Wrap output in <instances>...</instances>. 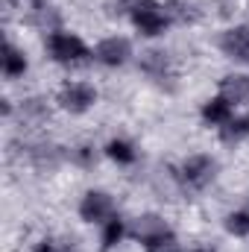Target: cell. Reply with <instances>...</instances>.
I'll return each instance as SVG.
<instances>
[{
    "instance_id": "obj_1",
    "label": "cell",
    "mask_w": 249,
    "mask_h": 252,
    "mask_svg": "<svg viewBox=\"0 0 249 252\" xmlns=\"http://www.w3.org/2000/svg\"><path fill=\"white\" fill-rule=\"evenodd\" d=\"M167 176L176 185V190L185 193V196L205 193L220 179V158L214 153H205V150L187 153V156H182L179 161H173L167 167Z\"/></svg>"
},
{
    "instance_id": "obj_2",
    "label": "cell",
    "mask_w": 249,
    "mask_h": 252,
    "mask_svg": "<svg viewBox=\"0 0 249 252\" xmlns=\"http://www.w3.org/2000/svg\"><path fill=\"white\" fill-rule=\"evenodd\" d=\"M41 53L44 59L62 70H79L94 64V44H88L76 30L62 27L56 32H47L41 38Z\"/></svg>"
},
{
    "instance_id": "obj_3",
    "label": "cell",
    "mask_w": 249,
    "mask_h": 252,
    "mask_svg": "<svg viewBox=\"0 0 249 252\" xmlns=\"http://www.w3.org/2000/svg\"><path fill=\"white\" fill-rule=\"evenodd\" d=\"M138 73L158 91L173 94L179 85V62L173 56V50H167L164 44H147L144 50H138L135 56Z\"/></svg>"
},
{
    "instance_id": "obj_4",
    "label": "cell",
    "mask_w": 249,
    "mask_h": 252,
    "mask_svg": "<svg viewBox=\"0 0 249 252\" xmlns=\"http://www.w3.org/2000/svg\"><path fill=\"white\" fill-rule=\"evenodd\" d=\"M53 103H56V112H62L67 118H85L100 106V88L91 79L67 76L56 85Z\"/></svg>"
},
{
    "instance_id": "obj_5",
    "label": "cell",
    "mask_w": 249,
    "mask_h": 252,
    "mask_svg": "<svg viewBox=\"0 0 249 252\" xmlns=\"http://www.w3.org/2000/svg\"><path fill=\"white\" fill-rule=\"evenodd\" d=\"M121 211L118 196L109 188H85L76 199V220L82 226H94L100 229L106 220H112Z\"/></svg>"
},
{
    "instance_id": "obj_6",
    "label": "cell",
    "mask_w": 249,
    "mask_h": 252,
    "mask_svg": "<svg viewBox=\"0 0 249 252\" xmlns=\"http://www.w3.org/2000/svg\"><path fill=\"white\" fill-rule=\"evenodd\" d=\"M135 56H138L135 41L124 32H109L94 41V64L103 70H124L135 64Z\"/></svg>"
},
{
    "instance_id": "obj_7",
    "label": "cell",
    "mask_w": 249,
    "mask_h": 252,
    "mask_svg": "<svg viewBox=\"0 0 249 252\" xmlns=\"http://www.w3.org/2000/svg\"><path fill=\"white\" fill-rule=\"evenodd\" d=\"M214 47L217 53L229 64L249 67V21H232L226 24L217 35H214Z\"/></svg>"
},
{
    "instance_id": "obj_8",
    "label": "cell",
    "mask_w": 249,
    "mask_h": 252,
    "mask_svg": "<svg viewBox=\"0 0 249 252\" xmlns=\"http://www.w3.org/2000/svg\"><path fill=\"white\" fill-rule=\"evenodd\" d=\"M53 97H44V94H27L18 100V112H15V124L21 129H41V126L50 124L53 118Z\"/></svg>"
},
{
    "instance_id": "obj_9",
    "label": "cell",
    "mask_w": 249,
    "mask_h": 252,
    "mask_svg": "<svg viewBox=\"0 0 249 252\" xmlns=\"http://www.w3.org/2000/svg\"><path fill=\"white\" fill-rule=\"evenodd\" d=\"M18 18H21V24H24L27 30L38 32L41 38H44L47 32H56V30H62V27H64L62 9H59L53 0H47V3H38V6H24Z\"/></svg>"
},
{
    "instance_id": "obj_10",
    "label": "cell",
    "mask_w": 249,
    "mask_h": 252,
    "mask_svg": "<svg viewBox=\"0 0 249 252\" xmlns=\"http://www.w3.org/2000/svg\"><path fill=\"white\" fill-rule=\"evenodd\" d=\"M30 53L24 50V44H18L9 32H6V38H3V50H0V73H3V79L12 85V82H21V79H27L30 76Z\"/></svg>"
},
{
    "instance_id": "obj_11",
    "label": "cell",
    "mask_w": 249,
    "mask_h": 252,
    "mask_svg": "<svg viewBox=\"0 0 249 252\" xmlns=\"http://www.w3.org/2000/svg\"><path fill=\"white\" fill-rule=\"evenodd\" d=\"M232 109H249V70L247 67H232L217 79V91Z\"/></svg>"
},
{
    "instance_id": "obj_12",
    "label": "cell",
    "mask_w": 249,
    "mask_h": 252,
    "mask_svg": "<svg viewBox=\"0 0 249 252\" xmlns=\"http://www.w3.org/2000/svg\"><path fill=\"white\" fill-rule=\"evenodd\" d=\"M103 158L109 164L121 167V170H129V167H135L141 161V147L129 135H112V138L103 141Z\"/></svg>"
},
{
    "instance_id": "obj_13",
    "label": "cell",
    "mask_w": 249,
    "mask_h": 252,
    "mask_svg": "<svg viewBox=\"0 0 249 252\" xmlns=\"http://www.w3.org/2000/svg\"><path fill=\"white\" fill-rule=\"evenodd\" d=\"M167 229H173V226L161 211H141V214H135L129 220V241H135L141 247V244H147L150 238H156V235H161Z\"/></svg>"
},
{
    "instance_id": "obj_14",
    "label": "cell",
    "mask_w": 249,
    "mask_h": 252,
    "mask_svg": "<svg viewBox=\"0 0 249 252\" xmlns=\"http://www.w3.org/2000/svg\"><path fill=\"white\" fill-rule=\"evenodd\" d=\"M238 115V109H232L220 94H211V97H205L202 103H199V112H196V118H199V126L202 129H211V132H217V129H223V126L229 124L232 118Z\"/></svg>"
},
{
    "instance_id": "obj_15",
    "label": "cell",
    "mask_w": 249,
    "mask_h": 252,
    "mask_svg": "<svg viewBox=\"0 0 249 252\" xmlns=\"http://www.w3.org/2000/svg\"><path fill=\"white\" fill-rule=\"evenodd\" d=\"M129 241V217L121 211L97 229V252H118Z\"/></svg>"
},
{
    "instance_id": "obj_16",
    "label": "cell",
    "mask_w": 249,
    "mask_h": 252,
    "mask_svg": "<svg viewBox=\"0 0 249 252\" xmlns=\"http://www.w3.org/2000/svg\"><path fill=\"white\" fill-rule=\"evenodd\" d=\"M164 9H167L173 27H196L205 18V9L199 0H164Z\"/></svg>"
},
{
    "instance_id": "obj_17",
    "label": "cell",
    "mask_w": 249,
    "mask_h": 252,
    "mask_svg": "<svg viewBox=\"0 0 249 252\" xmlns=\"http://www.w3.org/2000/svg\"><path fill=\"white\" fill-rule=\"evenodd\" d=\"M100 158H103V144L79 141V144L67 147V164H70V167H76V170H82V173L94 170V167L100 164Z\"/></svg>"
},
{
    "instance_id": "obj_18",
    "label": "cell",
    "mask_w": 249,
    "mask_h": 252,
    "mask_svg": "<svg viewBox=\"0 0 249 252\" xmlns=\"http://www.w3.org/2000/svg\"><path fill=\"white\" fill-rule=\"evenodd\" d=\"M223 232L232 238V241H249V205L241 208H229L220 220Z\"/></svg>"
},
{
    "instance_id": "obj_19",
    "label": "cell",
    "mask_w": 249,
    "mask_h": 252,
    "mask_svg": "<svg viewBox=\"0 0 249 252\" xmlns=\"http://www.w3.org/2000/svg\"><path fill=\"white\" fill-rule=\"evenodd\" d=\"M214 135H217V141H220L223 147H229V150H235V147L247 144V141H249V121H247V115H235L229 124L223 126V129H217Z\"/></svg>"
},
{
    "instance_id": "obj_20",
    "label": "cell",
    "mask_w": 249,
    "mask_h": 252,
    "mask_svg": "<svg viewBox=\"0 0 249 252\" xmlns=\"http://www.w3.org/2000/svg\"><path fill=\"white\" fill-rule=\"evenodd\" d=\"M141 252H185V244L176 229H167V232L150 238L147 244H141Z\"/></svg>"
},
{
    "instance_id": "obj_21",
    "label": "cell",
    "mask_w": 249,
    "mask_h": 252,
    "mask_svg": "<svg viewBox=\"0 0 249 252\" xmlns=\"http://www.w3.org/2000/svg\"><path fill=\"white\" fill-rule=\"evenodd\" d=\"M30 252H82V250H79L73 241H62V238H56V235H41V238L32 241Z\"/></svg>"
},
{
    "instance_id": "obj_22",
    "label": "cell",
    "mask_w": 249,
    "mask_h": 252,
    "mask_svg": "<svg viewBox=\"0 0 249 252\" xmlns=\"http://www.w3.org/2000/svg\"><path fill=\"white\" fill-rule=\"evenodd\" d=\"M244 6V0H211V9L223 18V21H229L232 24V18H235V12Z\"/></svg>"
},
{
    "instance_id": "obj_23",
    "label": "cell",
    "mask_w": 249,
    "mask_h": 252,
    "mask_svg": "<svg viewBox=\"0 0 249 252\" xmlns=\"http://www.w3.org/2000/svg\"><path fill=\"white\" fill-rule=\"evenodd\" d=\"M185 252H220L217 244H208V241H193V244H185Z\"/></svg>"
},
{
    "instance_id": "obj_24",
    "label": "cell",
    "mask_w": 249,
    "mask_h": 252,
    "mask_svg": "<svg viewBox=\"0 0 249 252\" xmlns=\"http://www.w3.org/2000/svg\"><path fill=\"white\" fill-rule=\"evenodd\" d=\"M15 3L24 9V6H38V3H47V0H15Z\"/></svg>"
},
{
    "instance_id": "obj_25",
    "label": "cell",
    "mask_w": 249,
    "mask_h": 252,
    "mask_svg": "<svg viewBox=\"0 0 249 252\" xmlns=\"http://www.w3.org/2000/svg\"><path fill=\"white\" fill-rule=\"evenodd\" d=\"M244 115H247V121H249V109H247V112H244Z\"/></svg>"
},
{
    "instance_id": "obj_26",
    "label": "cell",
    "mask_w": 249,
    "mask_h": 252,
    "mask_svg": "<svg viewBox=\"0 0 249 252\" xmlns=\"http://www.w3.org/2000/svg\"><path fill=\"white\" fill-rule=\"evenodd\" d=\"M247 9H249V6H247ZM247 21H249V12H247Z\"/></svg>"
},
{
    "instance_id": "obj_27",
    "label": "cell",
    "mask_w": 249,
    "mask_h": 252,
    "mask_svg": "<svg viewBox=\"0 0 249 252\" xmlns=\"http://www.w3.org/2000/svg\"><path fill=\"white\" fill-rule=\"evenodd\" d=\"M247 70H249V67H247Z\"/></svg>"
}]
</instances>
